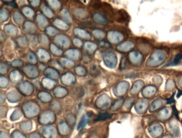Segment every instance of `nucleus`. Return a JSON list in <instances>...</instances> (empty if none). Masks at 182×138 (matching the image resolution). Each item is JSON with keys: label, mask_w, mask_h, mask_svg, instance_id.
I'll return each instance as SVG.
<instances>
[{"label": "nucleus", "mask_w": 182, "mask_h": 138, "mask_svg": "<svg viewBox=\"0 0 182 138\" xmlns=\"http://www.w3.org/2000/svg\"><path fill=\"white\" fill-rule=\"evenodd\" d=\"M54 24L55 26H57V27L60 28L61 30H66L68 29L69 28V26H67V24H65V22L61 20L57 19H55L54 21Z\"/></svg>", "instance_id": "nucleus-20"}, {"label": "nucleus", "mask_w": 182, "mask_h": 138, "mask_svg": "<svg viewBox=\"0 0 182 138\" xmlns=\"http://www.w3.org/2000/svg\"><path fill=\"white\" fill-rule=\"evenodd\" d=\"M89 115L88 114H84V116H82V118L78 126V130H81L84 127H85V126L87 124L88 122L89 121Z\"/></svg>", "instance_id": "nucleus-15"}, {"label": "nucleus", "mask_w": 182, "mask_h": 138, "mask_svg": "<svg viewBox=\"0 0 182 138\" xmlns=\"http://www.w3.org/2000/svg\"><path fill=\"white\" fill-rule=\"evenodd\" d=\"M54 41L58 45L63 48H67L70 45L69 39L65 35H58L55 38Z\"/></svg>", "instance_id": "nucleus-3"}, {"label": "nucleus", "mask_w": 182, "mask_h": 138, "mask_svg": "<svg viewBox=\"0 0 182 138\" xmlns=\"http://www.w3.org/2000/svg\"><path fill=\"white\" fill-rule=\"evenodd\" d=\"M99 45H100V46H102V47H105L109 46V44H108V42H105V41H101V42H100Z\"/></svg>", "instance_id": "nucleus-48"}, {"label": "nucleus", "mask_w": 182, "mask_h": 138, "mask_svg": "<svg viewBox=\"0 0 182 138\" xmlns=\"http://www.w3.org/2000/svg\"><path fill=\"white\" fill-rule=\"evenodd\" d=\"M22 12L26 17L28 18H32L34 15V12L33 10L28 7H25L22 8Z\"/></svg>", "instance_id": "nucleus-27"}, {"label": "nucleus", "mask_w": 182, "mask_h": 138, "mask_svg": "<svg viewBox=\"0 0 182 138\" xmlns=\"http://www.w3.org/2000/svg\"><path fill=\"white\" fill-rule=\"evenodd\" d=\"M61 82L64 85L71 86L74 84L75 82V78L73 74L67 73L64 74L61 77Z\"/></svg>", "instance_id": "nucleus-4"}, {"label": "nucleus", "mask_w": 182, "mask_h": 138, "mask_svg": "<svg viewBox=\"0 0 182 138\" xmlns=\"http://www.w3.org/2000/svg\"><path fill=\"white\" fill-rule=\"evenodd\" d=\"M36 27L35 25L30 21H26L25 22L23 26V30L25 32L29 33H33L36 31Z\"/></svg>", "instance_id": "nucleus-9"}, {"label": "nucleus", "mask_w": 182, "mask_h": 138, "mask_svg": "<svg viewBox=\"0 0 182 138\" xmlns=\"http://www.w3.org/2000/svg\"><path fill=\"white\" fill-rule=\"evenodd\" d=\"M89 71L90 75L93 77H96L100 74L99 67L97 64H93L92 65L90 68Z\"/></svg>", "instance_id": "nucleus-17"}, {"label": "nucleus", "mask_w": 182, "mask_h": 138, "mask_svg": "<svg viewBox=\"0 0 182 138\" xmlns=\"http://www.w3.org/2000/svg\"><path fill=\"white\" fill-rule=\"evenodd\" d=\"M10 78L12 82L18 83L22 79V76L18 70H13L10 74Z\"/></svg>", "instance_id": "nucleus-6"}, {"label": "nucleus", "mask_w": 182, "mask_h": 138, "mask_svg": "<svg viewBox=\"0 0 182 138\" xmlns=\"http://www.w3.org/2000/svg\"><path fill=\"white\" fill-rule=\"evenodd\" d=\"M60 62H61L62 65H63L64 66L69 67V68H71V66H73L74 65V63L73 61L66 59V58H61L60 60Z\"/></svg>", "instance_id": "nucleus-30"}, {"label": "nucleus", "mask_w": 182, "mask_h": 138, "mask_svg": "<svg viewBox=\"0 0 182 138\" xmlns=\"http://www.w3.org/2000/svg\"><path fill=\"white\" fill-rule=\"evenodd\" d=\"M10 65H11V66H14L15 68H16V67L19 68V67L22 66L23 62H22V61H21V60H15L13 62H12L10 63Z\"/></svg>", "instance_id": "nucleus-39"}, {"label": "nucleus", "mask_w": 182, "mask_h": 138, "mask_svg": "<svg viewBox=\"0 0 182 138\" xmlns=\"http://www.w3.org/2000/svg\"><path fill=\"white\" fill-rule=\"evenodd\" d=\"M30 3H31V4L33 7H37V6H39L40 1H29Z\"/></svg>", "instance_id": "nucleus-47"}, {"label": "nucleus", "mask_w": 182, "mask_h": 138, "mask_svg": "<svg viewBox=\"0 0 182 138\" xmlns=\"http://www.w3.org/2000/svg\"><path fill=\"white\" fill-rule=\"evenodd\" d=\"M0 87L2 89H6L8 86V81L6 77L1 76L0 78Z\"/></svg>", "instance_id": "nucleus-35"}, {"label": "nucleus", "mask_w": 182, "mask_h": 138, "mask_svg": "<svg viewBox=\"0 0 182 138\" xmlns=\"http://www.w3.org/2000/svg\"><path fill=\"white\" fill-rule=\"evenodd\" d=\"M9 11L7 9L2 8L0 10V19L1 22L7 21L9 17Z\"/></svg>", "instance_id": "nucleus-18"}, {"label": "nucleus", "mask_w": 182, "mask_h": 138, "mask_svg": "<svg viewBox=\"0 0 182 138\" xmlns=\"http://www.w3.org/2000/svg\"><path fill=\"white\" fill-rule=\"evenodd\" d=\"M73 42H74V44L77 47H81L82 46V41H80L79 39L76 38H74Z\"/></svg>", "instance_id": "nucleus-44"}, {"label": "nucleus", "mask_w": 182, "mask_h": 138, "mask_svg": "<svg viewBox=\"0 0 182 138\" xmlns=\"http://www.w3.org/2000/svg\"><path fill=\"white\" fill-rule=\"evenodd\" d=\"M85 48L89 53H93L97 48L96 45L91 42H86L85 43Z\"/></svg>", "instance_id": "nucleus-29"}, {"label": "nucleus", "mask_w": 182, "mask_h": 138, "mask_svg": "<svg viewBox=\"0 0 182 138\" xmlns=\"http://www.w3.org/2000/svg\"><path fill=\"white\" fill-rule=\"evenodd\" d=\"M54 94L55 96L58 98L63 97L67 94V91L65 88L61 87H57L54 90Z\"/></svg>", "instance_id": "nucleus-10"}, {"label": "nucleus", "mask_w": 182, "mask_h": 138, "mask_svg": "<svg viewBox=\"0 0 182 138\" xmlns=\"http://www.w3.org/2000/svg\"><path fill=\"white\" fill-rule=\"evenodd\" d=\"M83 60H84V61L85 62H88L91 61L90 57L89 56H88V55H84V57H83Z\"/></svg>", "instance_id": "nucleus-49"}, {"label": "nucleus", "mask_w": 182, "mask_h": 138, "mask_svg": "<svg viewBox=\"0 0 182 138\" xmlns=\"http://www.w3.org/2000/svg\"><path fill=\"white\" fill-rule=\"evenodd\" d=\"M38 56L39 57L40 60L44 62H46L49 60L50 59V56L48 52L43 49H39L37 51Z\"/></svg>", "instance_id": "nucleus-11"}, {"label": "nucleus", "mask_w": 182, "mask_h": 138, "mask_svg": "<svg viewBox=\"0 0 182 138\" xmlns=\"http://www.w3.org/2000/svg\"><path fill=\"white\" fill-rule=\"evenodd\" d=\"M40 37H41L40 38V42H41V44L44 46H46V45H48L49 41L48 39L46 37V36L42 35H41Z\"/></svg>", "instance_id": "nucleus-38"}, {"label": "nucleus", "mask_w": 182, "mask_h": 138, "mask_svg": "<svg viewBox=\"0 0 182 138\" xmlns=\"http://www.w3.org/2000/svg\"><path fill=\"white\" fill-rule=\"evenodd\" d=\"M112 53H107L104 56V62L106 66H108V68H113L114 59L113 55Z\"/></svg>", "instance_id": "nucleus-7"}, {"label": "nucleus", "mask_w": 182, "mask_h": 138, "mask_svg": "<svg viewBox=\"0 0 182 138\" xmlns=\"http://www.w3.org/2000/svg\"><path fill=\"white\" fill-rule=\"evenodd\" d=\"M42 80H42V85L46 89H50L52 88L55 85V82L54 81L51 80L49 79L45 78Z\"/></svg>", "instance_id": "nucleus-26"}, {"label": "nucleus", "mask_w": 182, "mask_h": 138, "mask_svg": "<svg viewBox=\"0 0 182 138\" xmlns=\"http://www.w3.org/2000/svg\"><path fill=\"white\" fill-rule=\"evenodd\" d=\"M49 2V4H50L51 7H52L53 9H58L60 8V3L58 2L57 1H48Z\"/></svg>", "instance_id": "nucleus-40"}, {"label": "nucleus", "mask_w": 182, "mask_h": 138, "mask_svg": "<svg viewBox=\"0 0 182 138\" xmlns=\"http://www.w3.org/2000/svg\"><path fill=\"white\" fill-rule=\"evenodd\" d=\"M128 16L125 11H119L117 15V21L120 22H125L128 20Z\"/></svg>", "instance_id": "nucleus-19"}, {"label": "nucleus", "mask_w": 182, "mask_h": 138, "mask_svg": "<svg viewBox=\"0 0 182 138\" xmlns=\"http://www.w3.org/2000/svg\"><path fill=\"white\" fill-rule=\"evenodd\" d=\"M113 116V114H110L108 113H101L99 114L98 116H97L96 118L95 119V121H105V120H108L110 118H111Z\"/></svg>", "instance_id": "nucleus-23"}, {"label": "nucleus", "mask_w": 182, "mask_h": 138, "mask_svg": "<svg viewBox=\"0 0 182 138\" xmlns=\"http://www.w3.org/2000/svg\"><path fill=\"white\" fill-rule=\"evenodd\" d=\"M18 88L21 91V93L26 96L32 95L33 92V87L31 85V83L27 81H25L21 83V85L19 86Z\"/></svg>", "instance_id": "nucleus-1"}, {"label": "nucleus", "mask_w": 182, "mask_h": 138, "mask_svg": "<svg viewBox=\"0 0 182 138\" xmlns=\"http://www.w3.org/2000/svg\"><path fill=\"white\" fill-rule=\"evenodd\" d=\"M60 14L61 16V17L63 18L64 20L66 21V22L70 23V22H72V21L71 16L69 15V13L67 10L64 9L60 11Z\"/></svg>", "instance_id": "nucleus-21"}, {"label": "nucleus", "mask_w": 182, "mask_h": 138, "mask_svg": "<svg viewBox=\"0 0 182 138\" xmlns=\"http://www.w3.org/2000/svg\"><path fill=\"white\" fill-rule=\"evenodd\" d=\"M75 71L79 76H84L86 74V70L82 66H77L75 69Z\"/></svg>", "instance_id": "nucleus-34"}, {"label": "nucleus", "mask_w": 182, "mask_h": 138, "mask_svg": "<svg viewBox=\"0 0 182 138\" xmlns=\"http://www.w3.org/2000/svg\"><path fill=\"white\" fill-rule=\"evenodd\" d=\"M44 74L46 76L54 80H58L60 78L59 73L54 69L47 68L44 71Z\"/></svg>", "instance_id": "nucleus-5"}, {"label": "nucleus", "mask_w": 182, "mask_h": 138, "mask_svg": "<svg viewBox=\"0 0 182 138\" xmlns=\"http://www.w3.org/2000/svg\"><path fill=\"white\" fill-rule=\"evenodd\" d=\"M38 98H39L40 100L43 102H48L49 101L51 97L50 95L46 92H41L38 94Z\"/></svg>", "instance_id": "nucleus-25"}, {"label": "nucleus", "mask_w": 182, "mask_h": 138, "mask_svg": "<svg viewBox=\"0 0 182 138\" xmlns=\"http://www.w3.org/2000/svg\"><path fill=\"white\" fill-rule=\"evenodd\" d=\"M27 60L31 64H36L37 59L36 55L32 52H28L27 55Z\"/></svg>", "instance_id": "nucleus-31"}, {"label": "nucleus", "mask_w": 182, "mask_h": 138, "mask_svg": "<svg viewBox=\"0 0 182 138\" xmlns=\"http://www.w3.org/2000/svg\"><path fill=\"white\" fill-rule=\"evenodd\" d=\"M93 33L95 37L97 38H103V37H104V36H105L104 32L100 31L99 30H94L93 31Z\"/></svg>", "instance_id": "nucleus-37"}, {"label": "nucleus", "mask_w": 182, "mask_h": 138, "mask_svg": "<svg viewBox=\"0 0 182 138\" xmlns=\"http://www.w3.org/2000/svg\"><path fill=\"white\" fill-rule=\"evenodd\" d=\"M3 63H1V68H0V70H1V73L2 74H5L7 72V66L5 65L4 68H3Z\"/></svg>", "instance_id": "nucleus-46"}, {"label": "nucleus", "mask_w": 182, "mask_h": 138, "mask_svg": "<svg viewBox=\"0 0 182 138\" xmlns=\"http://www.w3.org/2000/svg\"><path fill=\"white\" fill-rule=\"evenodd\" d=\"M36 21H37L38 26L40 28H44L48 24V21L43 15H38L36 17Z\"/></svg>", "instance_id": "nucleus-16"}, {"label": "nucleus", "mask_w": 182, "mask_h": 138, "mask_svg": "<svg viewBox=\"0 0 182 138\" xmlns=\"http://www.w3.org/2000/svg\"><path fill=\"white\" fill-rule=\"evenodd\" d=\"M74 15L76 17H78L79 18H84L87 15V12L86 11V10L79 8V9H77L75 10Z\"/></svg>", "instance_id": "nucleus-22"}, {"label": "nucleus", "mask_w": 182, "mask_h": 138, "mask_svg": "<svg viewBox=\"0 0 182 138\" xmlns=\"http://www.w3.org/2000/svg\"><path fill=\"white\" fill-rule=\"evenodd\" d=\"M28 37L30 42L32 44L36 45L37 44V42H38L37 37L35 36H33V35H28Z\"/></svg>", "instance_id": "nucleus-41"}, {"label": "nucleus", "mask_w": 182, "mask_h": 138, "mask_svg": "<svg viewBox=\"0 0 182 138\" xmlns=\"http://www.w3.org/2000/svg\"><path fill=\"white\" fill-rule=\"evenodd\" d=\"M41 10H42V11H43V13H45V15L47 17H49V18H52V17H54V13L46 6L42 5L41 7Z\"/></svg>", "instance_id": "nucleus-28"}, {"label": "nucleus", "mask_w": 182, "mask_h": 138, "mask_svg": "<svg viewBox=\"0 0 182 138\" xmlns=\"http://www.w3.org/2000/svg\"><path fill=\"white\" fill-rule=\"evenodd\" d=\"M23 71L26 76L31 79L37 78L39 74V70L36 67L31 65H27L23 69Z\"/></svg>", "instance_id": "nucleus-2"}, {"label": "nucleus", "mask_w": 182, "mask_h": 138, "mask_svg": "<svg viewBox=\"0 0 182 138\" xmlns=\"http://www.w3.org/2000/svg\"><path fill=\"white\" fill-rule=\"evenodd\" d=\"M50 50H51V51L52 52V53L54 54V55H57V56L61 55V54L63 53L61 50L59 49L57 47H56L53 44H51Z\"/></svg>", "instance_id": "nucleus-32"}, {"label": "nucleus", "mask_w": 182, "mask_h": 138, "mask_svg": "<svg viewBox=\"0 0 182 138\" xmlns=\"http://www.w3.org/2000/svg\"><path fill=\"white\" fill-rule=\"evenodd\" d=\"M4 29L6 31V33L11 36H15L17 35L18 30L17 28L12 24H7L4 27Z\"/></svg>", "instance_id": "nucleus-12"}, {"label": "nucleus", "mask_w": 182, "mask_h": 138, "mask_svg": "<svg viewBox=\"0 0 182 138\" xmlns=\"http://www.w3.org/2000/svg\"><path fill=\"white\" fill-rule=\"evenodd\" d=\"M12 18L13 21L17 24H21L22 21L24 20V18L22 17V15H21V13H19L18 11H15L13 13Z\"/></svg>", "instance_id": "nucleus-24"}, {"label": "nucleus", "mask_w": 182, "mask_h": 138, "mask_svg": "<svg viewBox=\"0 0 182 138\" xmlns=\"http://www.w3.org/2000/svg\"><path fill=\"white\" fill-rule=\"evenodd\" d=\"M4 3H5L6 5L11 6L12 7H14V8H18V6H17V4L15 3V1H4Z\"/></svg>", "instance_id": "nucleus-43"}, {"label": "nucleus", "mask_w": 182, "mask_h": 138, "mask_svg": "<svg viewBox=\"0 0 182 138\" xmlns=\"http://www.w3.org/2000/svg\"><path fill=\"white\" fill-rule=\"evenodd\" d=\"M181 59H182V54H179V55H177L175 57V59H174V62H173L172 65H177Z\"/></svg>", "instance_id": "nucleus-45"}, {"label": "nucleus", "mask_w": 182, "mask_h": 138, "mask_svg": "<svg viewBox=\"0 0 182 138\" xmlns=\"http://www.w3.org/2000/svg\"><path fill=\"white\" fill-rule=\"evenodd\" d=\"M74 33L75 34H76V35H78L80 37H82L83 38H91V35H90L87 31L81 29L80 28H75L74 29Z\"/></svg>", "instance_id": "nucleus-13"}, {"label": "nucleus", "mask_w": 182, "mask_h": 138, "mask_svg": "<svg viewBox=\"0 0 182 138\" xmlns=\"http://www.w3.org/2000/svg\"><path fill=\"white\" fill-rule=\"evenodd\" d=\"M93 19L95 22L99 24H105L108 22V19L103 15L99 13H95L93 15Z\"/></svg>", "instance_id": "nucleus-8"}, {"label": "nucleus", "mask_w": 182, "mask_h": 138, "mask_svg": "<svg viewBox=\"0 0 182 138\" xmlns=\"http://www.w3.org/2000/svg\"><path fill=\"white\" fill-rule=\"evenodd\" d=\"M173 102H174V96H172V97L171 98H170L168 101V104H171Z\"/></svg>", "instance_id": "nucleus-50"}, {"label": "nucleus", "mask_w": 182, "mask_h": 138, "mask_svg": "<svg viewBox=\"0 0 182 138\" xmlns=\"http://www.w3.org/2000/svg\"><path fill=\"white\" fill-rule=\"evenodd\" d=\"M46 32L47 34H48L50 36H54L57 33L58 31L55 28L52 27H49L46 28Z\"/></svg>", "instance_id": "nucleus-36"}, {"label": "nucleus", "mask_w": 182, "mask_h": 138, "mask_svg": "<svg viewBox=\"0 0 182 138\" xmlns=\"http://www.w3.org/2000/svg\"><path fill=\"white\" fill-rule=\"evenodd\" d=\"M18 42L20 46L23 47H27L28 45V41H27L26 37H20L17 39Z\"/></svg>", "instance_id": "nucleus-33"}, {"label": "nucleus", "mask_w": 182, "mask_h": 138, "mask_svg": "<svg viewBox=\"0 0 182 138\" xmlns=\"http://www.w3.org/2000/svg\"><path fill=\"white\" fill-rule=\"evenodd\" d=\"M65 54L68 57H70L71 59H74V60L79 59V58L80 57V52L78 50H75V49L68 50L66 52Z\"/></svg>", "instance_id": "nucleus-14"}, {"label": "nucleus", "mask_w": 182, "mask_h": 138, "mask_svg": "<svg viewBox=\"0 0 182 138\" xmlns=\"http://www.w3.org/2000/svg\"><path fill=\"white\" fill-rule=\"evenodd\" d=\"M51 64L52 65V66H54L56 69H59L60 70H63V67L61 66V65H60V63L57 62V61L54 60V61H52L51 62Z\"/></svg>", "instance_id": "nucleus-42"}]
</instances>
